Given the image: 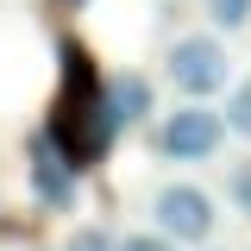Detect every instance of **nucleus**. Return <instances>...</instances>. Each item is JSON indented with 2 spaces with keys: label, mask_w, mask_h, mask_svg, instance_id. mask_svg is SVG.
<instances>
[{
  "label": "nucleus",
  "mask_w": 251,
  "mask_h": 251,
  "mask_svg": "<svg viewBox=\"0 0 251 251\" xmlns=\"http://www.w3.org/2000/svg\"><path fill=\"white\" fill-rule=\"evenodd\" d=\"M226 195L239 201V214H251V163H232V176H226Z\"/></svg>",
  "instance_id": "10"
},
{
  "label": "nucleus",
  "mask_w": 251,
  "mask_h": 251,
  "mask_svg": "<svg viewBox=\"0 0 251 251\" xmlns=\"http://www.w3.org/2000/svg\"><path fill=\"white\" fill-rule=\"evenodd\" d=\"M63 251H120V239H113L107 226H82V232H75Z\"/></svg>",
  "instance_id": "9"
},
{
  "label": "nucleus",
  "mask_w": 251,
  "mask_h": 251,
  "mask_svg": "<svg viewBox=\"0 0 251 251\" xmlns=\"http://www.w3.org/2000/svg\"><path fill=\"white\" fill-rule=\"evenodd\" d=\"M120 251H182V245H176L170 232H132V239H126Z\"/></svg>",
  "instance_id": "11"
},
{
  "label": "nucleus",
  "mask_w": 251,
  "mask_h": 251,
  "mask_svg": "<svg viewBox=\"0 0 251 251\" xmlns=\"http://www.w3.org/2000/svg\"><path fill=\"white\" fill-rule=\"evenodd\" d=\"M226 132L251 138V75H245V82H239L232 94H226Z\"/></svg>",
  "instance_id": "7"
},
{
  "label": "nucleus",
  "mask_w": 251,
  "mask_h": 251,
  "mask_svg": "<svg viewBox=\"0 0 251 251\" xmlns=\"http://www.w3.org/2000/svg\"><path fill=\"white\" fill-rule=\"evenodd\" d=\"M226 75H232V63H226V44L220 38L195 31V38H176L170 44V82H176V94L207 100V94L226 88Z\"/></svg>",
  "instance_id": "2"
},
{
  "label": "nucleus",
  "mask_w": 251,
  "mask_h": 251,
  "mask_svg": "<svg viewBox=\"0 0 251 251\" xmlns=\"http://www.w3.org/2000/svg\"><path fill=\"white\" fill-rule=\"evenodd\" d=\"M220 145H226V120H220L214 107H201V100L176 107L170 120L157 126V151L176 157V163H207Z\"/></svg>",
  "instance_id": "3"
},
{
  "label": "nucleus",
  "mask_w": 251,
  "mask_h": 251,
  "mask_svg": "<svg viewBox=\"0 0 251 251\" xmlns=\"http://www.w3.org/2000/svg\"><path fill=\"white\" fill-rule=\"evenodd\" d=\"M207 19L226 25V31H239V25L251 19V0H207Z\"/></svg>",
  "instance_id": "8"
},
{
  "label": "nucleus",
  "mask_w": 251,
  "mask_h": 251,
  "mask_svg": "<svg viewBox=\"0 0 251 251\" xmlns=\"http://www.w3.org/2000/svg\"><path fill=\"white\" fill-rule=\"evenodd\" d=\"M57 6H88V0H57Z\"/></svg>",
  "instance_id": "12"
},
{
  "label": "nucleus",
  "mask_w": 251,
  "mask_h": 251,
  "mask_svg": "<svg viewBox=\"0 0 251 251\" xmlns=\"http://www.w3.org/2000/svg\"><path fill=\"white\" fill-rule=\"evenodd\" d=\"M151 214H157V232H170L176 245H201V239H214V195L195 188V182L157 188Z\"/></svg>",
  "instance_id": "4"
},
{
  "label": "nucleus",
  "mask_w": 251,
  "mask_h": 251,
  "mask_svg": "<svg viewBox=\"0 0 251 251\" xmlns=\"http://www.w3.org/2000/svg\"><path fill=\"white\" fill-rule=\"evenodd\" d=\"M25 157H31V195L44 201V207H75V170L63 163V151L50 145V132H38L25 145Z\"/></svg>",
  "instance_id": "5"
},
{
  "label": "nucleus",
  "mask_w": 251,
  "mask_h": 251,
  "mask_svg": "<svg viewBox=\"0 0 251 251\" xmlns=\"http://www.w3.org/2000/svg\"><path fill=\"white\" fill-rule=\"evenodd\" d=\"M63 94H57V113H50V145L63 151V163L82 176L88 163H100L107 157V145H113V113H107V88H100V75H94V57L75 44V38H63Z\"/></svg>",
  "instance_id": "1"
},
{
  "label": "nucleus",
  "mask_w": 251,
  "mask_h": 251,
  "mask_svg": "<svg viewBox=\"0 0 251 251\" xmlns=\"http://www.w3.org/2000/svg\"><path fill=\"white\" fill-rule=\"evenodd\" d=\"M107 113H113V126H138L151 113V82L145 75H113L107 82Z\"/></svg>",
  "instance_id": "6"
}]
</instances>
